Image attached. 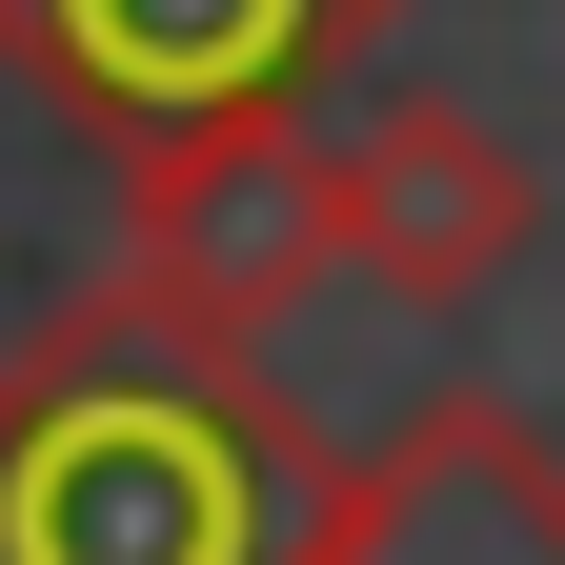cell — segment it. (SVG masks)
Returning <instances> with one entry per match:
<instances>
[{
  "label": "cell",
  "instance_id": "cell-1",
  "mask_svg": "<svg viewBox=\"0 0 565 565\" xmlns=\"http://www.w3.org/2000/svg\"><path fill=\"white\" fill-rule=\"evenodd\" d=\"M323 445L263 404V343L162 323L141 282L0 364V565H282Z\"/></svg>",
  "mask_w": 565,
  "mask_h": 565
},
{
  "label": "cell",
  "instance_id": "cell-2",
  "mask_svg": "<svg viewBox=\"0 0 565 565\" xmlns=\"http://www.w3.org/2000/svg\"><path fill=\"white\" fill-rule=\"evenodd\" d=\"M121 282L202 343H263L343 282V162L303 102H243V121H162L121 141Z\"/></svg>",
  "mask_w": 565,
  "mask_h": 565
},
{
  "label": "cell",
  "instance_id": "cell-3",
  "mask_svg": "<svg viewBox=\"0 0 565 565\" xmlns=\"http://www.w3.org/2000/svg\"><path fill=\"white\" fill-rule=\"evenodd\" d=\"M404 0H0V82H41L82 141H162V121H243V102H323Z\"/></svg>",
  "mask_w": 565,
  "mask_h": 565
},
{
  "label": "cell",
  "instance_id": "cell-4",
  "mask_svg": "<svg viewBox=\"0 0 565 565\" xmlns=\"http://www.w3.org/2000/svg\"><path fill=\"white\" fill-rule=\"evenodd\" d=\"M282 565H565V445L525 404L445 384L424 424H384L364 465H323V505Z\"/></svg>",
  "mask_w": 565,
  "mask_h": 565
},
{
  "label": "cell",
  "instance_id": "cell-5",
  "mask_svg": "<svg viewBox=\"0 0 565 565\" xmlns=\"http://www.w3.org/2000/svg\"><path fill=\"white\" fill-rule=\"evenodd\" d=\"M343 162V263L384 282V303H484L525 243H545V182H525V141L484 121V102H445V82H404V102H364L323 141Z\"/></svg>",
  "mask_w": 565,
  "mask_h": 565
}]
</instances>
